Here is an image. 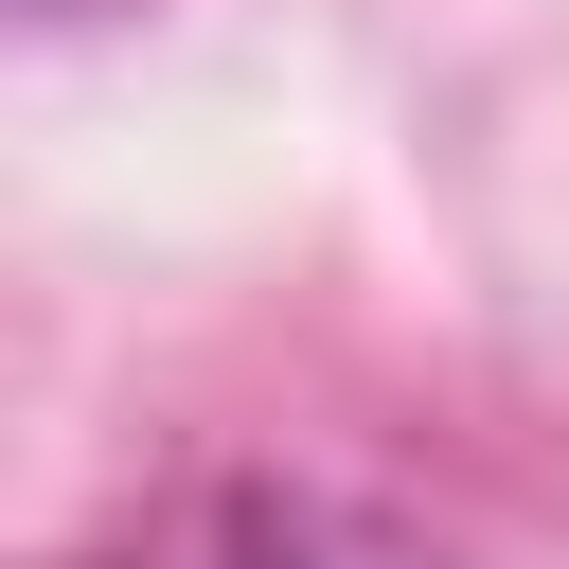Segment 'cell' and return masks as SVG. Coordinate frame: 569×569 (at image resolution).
Here are the masks:
<instances>
[{
	"mask_svg": "<svg viewBox=\"0 0 569 569\" xmlns=\"http://www.w3.org/2000/svg\"><path fill=\"white\" fill-rule=\"evenodd\" d=\"M71 569H356V551L267 480H196V498H142L124 533H89Z\"/></svg>",
	"mask_w": 569,
	"mask_h": 569,
	"instance_id": "cell-1",
	"label": "cell"
}]
</instances>
